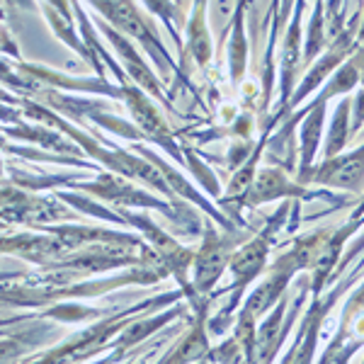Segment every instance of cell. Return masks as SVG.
I'll return each instance as SVG.
<instances>
[{"label":"cell","instance_id":"cell-1","mask_svg":"<svg viewBox=\"0 0 364 364\" xmlns=\"http://www.w3.org/2000/svg\"><path fill=\"white\" fill-rule=\"evenodd\" d=\"M180 296H182V289L170 291V294H163L158 299H149V301H141V304H136V306H129V309L122 311L119 316L107 318V321H100V323H95V326L85 328L83 333H78V336L70 338L68 343L49 350L46 355H42L39 360H34L29 364H80L83 360H87V357H95L102 350L112 348V343H109L112 336L114 333L124 331L139 311L151 309L154 304H173V301H178Z\"/></svg>","mask_w":364,"mask_h":364},{"label":"cell","instance_id":"cell-2","mask_svg":"<svg viewBox=\"0 0 364 364\" xmlns=\"http://www.w3.org/2000/svg\"><path fill=\"white\" fill-rule=\"evenodd\" d=\"M289 209H291V204H282V209L277 211V216H272V219H269V226L265 228V231L257 233L255 238L248 240L243 248L231 255V262H228V267H231V272H233L231 299H228L226 309L221 311V314L216 316L214 321H209V328L214 333H219V336H221V333L226 331L228 321H231V316L236 314V306L240 304V299H243V291L248 289L252 279L260 277V274L265 272L269 245H272L274 233H277L279 226L284 224V216L289 214Z\"/></svg>","mask_w":364,"mask_h":364},{"label":"cell","instance_id":"cell-3","mask_svg":"<svg viewBox=\"0 0 364 364\" xmlns=\"http://www.w3.org/2000/svg\"><path fill=\"white\" fill-rule=\"evenodd\" d=\"M228 252H231V240L219 236L214 226H207L202 245L195 252V265H192V272H195V282L192 284H195L199 296H207L216 287V282L221 279L224 269L231 262Z\"/></svg>","mask_w":364,"mask_h":364},{"label":"cell","instance_id":"cell-4","mask_svg":"<svg viewBox=\"0 0 364 364\" xmlns=\"http://www.w3.org/2000/svg\"><path fill=\"white\" fill-rule=\"evenodd\" d=\"M68 211H63L61 204L46 202L39 197H27L22 192L13 190V187H5L3 192V219L8 224H49V221L68 219Z\"/></svg>","mask_w":364,"mask_h":364},{"label":"cell","instance_id":"cell-5","mask_svg":"<svg viewBox=\"0 0 364 364\" xmlns=\"http://www.w3.org/2000/svg\"><path fill=\"white\" fill-rule=\"evenodd\" d=\"M78 190L90 192V195H95V197H102V199H107V202H112V204H119V207H139V209L151 207V209H158V211H163L166 216H170L173 221L182 224V219L168 207V204L158 202L156 197L146 195L144 190H136V187L127 185V182H122L119 178H114V175H102V178H97L95 182L78 185Z\"/></svg>","mask_w":364,"mask_h":364},{"label":"cell","instance_id":"cell-6","mask_svg":"<svg viewBox=\"0 0 364 364\" xmlns=\"http://www.w3.org/2000/svg\"><path fill=\"white\" fill-rule=\"evenodd\" d=\"M3 252L8 255H17L22 260H29L39 267H51L68 255V248L61 238L54 233L46 236H34V233H17V236H8L3 240Z\"/></svg>","mask_w":364,"mask_h":364},{"label":"cell","instance_id":"cell-7","mask_svg":"<svg viewBox=\"0 0 364 364\" xmlns=\"http://www.w3.org/2000/svg\"><path fill=\"white\" fill-rule=\"evenodd\" d=\"M309 182L360 192L364 185V146L350 156H336L331 161H326L316 173H311Z\"/></svg>","mask_w":364,"mask_h":364},{"label":"cell","instance_id":"cell-8","mask_svg":"<svg viewBox=\"0 0 364 364\" xmlns=\"http://www.w3.org/2000/svg\"><path fill=\"white\" fill-rule=\"evenodd\" d=\"M287 309H289V306H287V299H282L277 306H274L272 314H269L267 318L260 323V328H257L255 364H272L274 357H277V352L282 348V343H284L287 333H289V328L294 326V316H291L289 323H284Z\"/></svg>","mask_w":364,"mask_h":364},{"label":"cell","instance_id":"cell-9","mask_svg":"<svg viewBox=\"0 0 364 364\" xmlns=\"http://www.w3.org/2000/svg\"><path fill=\"white\" fill-rule=\"evenodd\" d=\"M279 197H304V192H301V187L291 185V182L284 178L282 170L265 168L252 180L248 195L243 197L240 204H245V207H260V204L272 202V199H279Z\"/></svg>","mask_w":364,"mask_h":364},{"label":"cell","instance_id":"cell-10","mask_svg":"<svg viewBox=\"0 0 364 364\" xmlns=\"http://www.w3.org/2000/svg\"><path fill=\"white\" fill-rule=\"evenodd\" d=\"M185 314V309L182 306H175V309H170L166 311V314H161V316H156V318H149V321H132L129 326L124 328V331L119 333V338L112 343V348L117 350H129V348H134V345H139V343H144L146 338L151 336V333H156V331H161L166 323H170L173 318H180V316Z\"/></svg>","mask_w":364,"mask_h":364},{"label":"cell","instance_id":"cell-11","mask_svg":"<svg viewBox=\"0 0 364 364\" xmlns=\"http://www.w3.org/2000/svg\"><path fill=\"white\" fill-rule=\"evenodd\" d=\"M190 51L197 58V63H207L211 56V46H209V34L204 29V5H197L195 17H192V27H190Z\"/></svg>","mask_w":364,"mask_h":364},{"label":"cell","instance_id":"cell-12","mask_svg":"<svg viewBox=\"0 0 364 364\" xmlns=\"http://www.w3.org/2000/svg\"><path fill=\"white\" fill-rule=\"evenodd\" d=\"M348 107H350L348 100H345V102L338 107L336 122H333V127H331V139H328V146H326V158H328V161H331V158H336V156L340 154V149H343L345 139H348V132H345V119H348Z\"/></svg>","mask_w":364,"mask_h":364},{"label":"cell","instance_id":"cell-13","mask_svg":"<svg viewBox=\"0 0 364 364\" xmlns=\"http://www.w3.org/2000/svg\"><path fill=\"white\" fill-rule=\"evenodd\" d=\"M243 63H245V44H243V32H240V20H238V29L233 34V46H231V75L236 80L243 75Z\"/></svg>","mask_w":364,"mask_h":364},{"label":"cell","instance_id":"cell-14","mask_svg":"<svg viewBox=\"0 0 364 364\" xmlns=\"http://www.w3.org/2000/svg\"><path fill=\"white\" fill-rule=\"evenodd\" d=\"M362 37H364V27H362Z\"/></svg>","mask_w":364,"mask_h":364}]
</instances>
